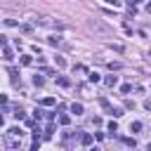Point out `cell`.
<instances>
[{"instance_id":"obj_1","label":"cell","mask_w":151,"mask_h":151,"mask_svg":"<svg viewBox=\"0 0 151 151\" xmlns=\"http://www.w3.org/2000/svg\"><path fill=\"white\" fill-rule=\"evenodd\" d=\"M87 28H90V31H97V33H104V35H109V28H106L104 24H99V21H87Z\"/></svg>"},{"instance_id":"obj_2","label":"cell","mask_w":151,"mask_h":151,"mask_svg":"<svg viewBox=\"0 0 151 151\" xmlns=\"http://www.w3.org/2000/svg\"><path fill=\"white\" fill-rule=\"evenodd\" d=\"M116 83H118V76H106L104 78V85L106 87H116Z\"/></svg>"},{"instance_id":"obj_3","label":"cell","mask_w":151,"mask_h":151,"mask_svg":"<svg viewBox=\"0 0 151 151\" xmlns=\"http://www.w3.org/2000/svg\"><path fill=\"white\" fill-rule=\"evenodd\" d=\"M87 80H90V83H99V80H101V76H99L97 71H90V73H87Z\"/></svg>"},{"instance_id":"obj_4","label":"cell","mask_w":151,"mask_h":151,"mask_svg":"<svg viewBox=\"0 0 151 151\" xmlns=\"http://www.w3.org/2000/svg\"><path fill=\"white\" fill-rule=\"evenodd\" d=\"M31 64H33V57L31 54H24L21 57V66H31Z\"/></svg>"},{"instance_id":"obj_5","label":"cell","mask_w":151,"mask_h":151,"mask_svg":"<svg viewBox=\"0 0 151 151\" xmlns=\"http://www.w3.org/2000/svg\"><path fill=\"white\" fill-rule=\"evenodd\" d=\"M71 113L80 116V113H83V104H71Z\"/></svg>"},{"instance_id":"obj_6","label":"cell","mask_w":151,"mask_h":151,"mask_svg":"<svg viewBox=\"0 0 151 151\" xmlns=\"http://www.w3.org/2000/svg\"><path fill=\"white\" fill-rule=\"evenodd\" d=\"M80 144H83V146H90V144H92V134H83V137H80Z\"/></svg>"},{"instance_id":"obj_7","label":"cell","mask_w":151,"mask_h":151,"mask_svg":"<svg viewBox=\"0 0 151 151\" xmlns=\"http://www.w3.org/2000/svg\"><path fill=\"white\" fill-rule=\"evenodd\" d=\"M109 113H111L113 118H120V116H123V109H109Z\"/></svg>"},{"instance_id":"obj_8","label":"cell","mask_w":151,"mask_h":151,"mask_svg":"<svg viewBox=\"0 0 151 151\" xmlns=\"http://www.w3.org/2000/svg\"><path fill=\"white\" fill-rule=\"evenodd\" d=\"M139 130H142V123H139V120H134V123L130 125V132H139Z\"/></svg>"},{"instance_id":"obj_9","label":"cell","mask_w":151,"mask_h":151,"mask_svg":"<svg viewBox=\"0 0 151 151\" xmlns=\"http://www.w3.org/2000/svg\"><path fill=\"white\" fill-rule=\"evenodd\" d=\"M42 83H45V78H42V76H33V85H38V87H40Z\"/></svg>"},{"instance_id":"obj_10","label":"cell","mask_w":151,"mask_h":151,"mask_svg":"<svg viewBox=\"0 0 151 151\" xmlns=\"http://www.w3.org/2000/svg\"><path fill=\"white\" fill-rule=\"evenodd\" d=\"M57 83H59L61 87H68V85H71V80H68V78H57Z\"/></svg>"},{"instance_id":"obj_11","label":"cell","mask_w":151,"mask_h":151,"mask_svg":"<svg viewBox=\"0 0 151 151\" xmlns=\"http://www.w3.org/2000/svg\"><path fill=\"white\" fill-rule=\"evenodd\" d=\"M106 127H109V132H118V123H116V120H111Z\"/></svg>"},{"instance_id":"obj_12","label":"cell","mask_w":151,"mask_h":151,"mask_svg":"<svg viewBox=\"0 0 151 151\" xmlns=\"http://www.w3.org/2000/svg\"><path fill=\"white\" fill-rule=\"evenodd\" d=\"M52 104H54V97H45L42 99V106H52Z\"/></svg>"},{"instance_id":"obj_13","label":"cell","mask_w":151,"mask_h":151,"mask_svg":"<svg viewBox=\"0 0 151 151\" xmlns=\"http://www.w3.org/2000/svg\"><path fill=\"white\" fill-rule=\"evenodd\" d=\"M123 142H125V144H127V146H137V142H134V137H125V139H123Z\"/></svg>"},{"instance_id":"obj_14","label":"cell","mask_w":151,"mask_h":151,"mask_svg":"<svg viewBox=\"0 0 151 151\" xmlns=\"http://www.w3.org/2000/svg\"><path fill=\"white\" fill-rule=\"evenodd\" d=\"M57 66L64 68V66H66V59H64V57H57Z\"/></svg>"},{"instance_id":"obj_15","label":"cell","mask_w":151,"mask_h":151,"mask_svg":"<svg viewBox=\"0 0 151 151\" xmlns=\"http://www.w3.org/2000/svg\"><path fill=\"white\" fill-rule=\"evenodd\" d=\"M59 123H61V125H68L71 118H68V116H59Z\"/></svg>"},{"instance_id":"obj_16","label":"cell","mask_w":151,"mask_h":151,"mask_svg":"<svg viewBox=\"0 0 151 151\" xmlns=\"http://www.w3.org/2000/svg\"><path fill=\"white\" fill-rule=\"evenodd\" d=\"M7 146H9V149H14V146H19V139H7Z\"/></svg>"},{"instance_id":"obj_17","label":"cell","mask_w":151,"mask_h":151,"mask_svg":"<svg viewBox=\"0 0 151 151\" xmlns=\"http://www.w3.org/2000/svg\"><path fill=\"white\" fill-rule=\"evenodd\" d=\"M50 45H61V40H59L57 35H52V38H50Z\"/></svg>"},{"instance_id":"obj_18","label":"cell","mask_w":151,"mask_h":151,"mask_svg":"<svg viewBox=\"0 0 151 151\" xmlns=\"http://www.w3.org/2000/svg\"><path fill=\"white\" fill-rule=\"evenodd\" d=\"M130 90H132V85H127V83H125V85H123V87H120V92H123V94H127V92H130Z\"/></svg>"},{"instance_id":"obj_19","label":"cell","mask_w":151,"mask_h":151,"mask_svg":"<svg viewBox=\"0 0 151 151\" xmlns=\"http://www.w3.org/2000/svg\"><path fill=\"white\" fill-rule=\"evenodd\" d=\"M14 118H17V120H21V118H24V111H21V109H17V111H14Z\"/></svg>"},{"instance_id":"obj_20","label":"cell","mask_w":151,"mask_h":151,"mask_svg":"<svg viewBox=\"0 0 151 151\" xmlns=\"http://www.w3.org/2000/svg\"><path fill=\"white\" fill-rule=\"evenodd\" d=\"M52 132H54V125H47V130H45V137H52Z\"/></svg>"},{"instance_id":"obj_21","label":"cell","mask_w":151,"mask_h":151,"mask_svg":"<svg viewBox=\"0 0 151 151\" xmlns=\"http://www.w3.org/2000/svg\"><path fill=\"white\" fill-rule=\"evenodd\" d=\"M2 54H5V59H7V61L12 59V50H7V47H5V52H2Z\"/></svg>"},{"instance_id":"obj_22","label":"cell","mask_w":151,"mask_h":151,"mask_svg":"<svg viewBox=\"0 0 151 151\" xmlns=\"http://www.w3.org/2000/svg\"><path fill=\"white\" fill-rule=\"evenodd\" d=\"M109 5H113V7H120V0H106Z\"/></svg>"},{"instance_id":"obj_23","label":"cell","mask_w":151,"mask_h":151,"mask_svg":"<svg viewBox=\"0 0 151 151\" xmlns=\"http://www.w3.org/2000/svg\"><path fill=\"white\" fill-rule=\"evenodd\" d=\"M144 109H146V111H151V99H146V101H144Z\"/></svg>"},{"instance_id":"obj_24","label":"cell","mask_w":151,"mask_h":151,"mask_svg":"<svg viewBox=\"0 0 151 151\" xmlns=\"http://www.w3.org/2000/svg\"><path fill=\"white\" fill-rule=\"evenodd\" d=\"M5 42H7V38H5V35H0V47H5Z\"/></svg>"},{"instance_id":"obj_25","label":"cell","mask_w":151,"mask_h":151,"mask_svg":"<svg viewBox=\"0 0 151 151\" xmlns=\"http://www.w3.org/2000/svg\"><path fill=\"white\" fill-rule=\"evenodd\" d=\"M139 2H142V0H130V5H139Z\"/></svg>"},{"instance_id":"obj_26","label":"cell","mask_w":151,"mask_h":151,"mask_svg":"<svg viewBox=\"0 0 151 151\" xmlns=\"http://www.w3.org/2000/svg\"><path fill=\"white\" fill-rule=\"evenodd\" d=\"M2 125H5V118H2V113H0V127H2Z\"/></svg>"},{"instance_id":"obj_27","label":"cell","mask_w":151,"mask_h":151,"mask_svg":"<svg viewBox=\"0 0 151 151\" xmlns=\"http://www.w3.org/2000/svg\"><path fill=\"white\" fill-rule=\"evenodd\" d=\"M146 12H149V14H151V2H149V5H146Z\"/></svg>"},{"instance_id":"obj_28","label":"cell","mask_w":151,"mask_h":151,"mask_svg":"<svg viewBox=\"0 0 151 151\" xmlns=\"http://www.w3.org/2000/svg\"><path fill=\"white\" fill-rule=\"evenodd\" d=\"M149 57H151V50H149Z\"/></svg>"}]
</instances>
